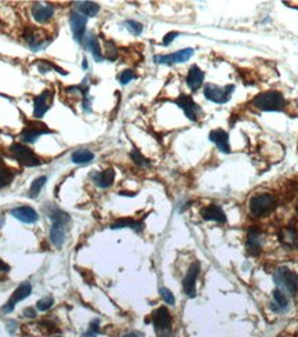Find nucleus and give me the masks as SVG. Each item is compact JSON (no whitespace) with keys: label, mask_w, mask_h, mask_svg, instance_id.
Listing matches in <instances>:
<instances>
[{"label":"nucleus","mask_w":298,"mask_h":337,"mask_svg":"<svg viewBox=\"0 0 298 337\" xmlns=\"http://www.w3.org/2000/svg\"><path fill=\"white\" fill-rule=\"evenodd\" d=\"M10 152L19 163L27 166V167H36V166L42 164V159L31 148L22 146V144L14 142L13 146L10 147Z\"/></svg>","instance_id":"obj_3"},{"label":"nucleus","mask_w":298,"mask_h":337,"mask_svg":"<svg viewBox=\"0 0 298 337\" xmlns=\"http://www.w3.org/2000/svg\"><path fill=\"white\" fill-rule=\"evenodd\" d=\"M178 36H180V33L178 32H168L163 38V42H162L163 43V46H168V44H170L174 39L178 38Z\"/></svg>","instance_id":"obj_38"},{"label":"nucleus","mask_w":298,"mask_h":337,"mask_svg":"<svg viewBox=\"0 0 298 337\" xmlns=\"http://www.w3.org/2000/svg\"><path fill=\"white\" fill-rule=\"evenodd\" d=\"M65 223H60V221H54L50 228V240L56 248H61L62 244L65 242Z\"/></svg>","instance_id":"obj_20"},{"label":"nucleus","mask_w":298,"mask_h":337,"mask_svg":"<svg viewBox=\"0 0 298 337\" xmlns=\"http://www.w3.org/2000/svg\"><path fill=\"white\" fill-rule=\"evenodd\" d=\"M123 337H141V334L140 333H127V334H125V336Z\"/></svg>","instance_id":"obj_41"},{"label":"nucleus","mask_w":298,"mask_h":337,"mask_svg":"<svg viewBox=\"0 0 298 337\" xmlns=\"http://www.w3.org/2000/svg\"><path fill=\"white\" fill-rule=\"evenodd\" d=\"M192 56H193V49H184V50H180V52L171 53V54H168V56H155L154 60L156 64L171 65V64L188 61Z\"/></svg>","instance_id":"obj_13"},{"label":"nucleus","mask_w":298,"mask_h":337,"mask_svg":"<svg viewBox=\"0 0 298 337\" xmlns=\"http://www.w3.org/2000/svg\"><path fill=\"white\" fill-rule=\"evenodd\" d=\"M280 240L283 242L286 246H297L298 245V231L294 227H284L283 230L280 231Z\"/></svg>","instance_id":"obj_23"},{"label":"nucleus","mask_w":298,"mask_h":337,"mask_svg":"<svg viewBox=\"0 0 298 337\" xmlns=\"http://www.w3.org/2000/svg\"><path fill=\"white\" fill-rule=\"evenodd\" d=\"M54 101V91L53 90H44L42 93L33 97V116L40 119L46 115V112L52 108Z\"/></svg>","instance_id":"obj_7"},{"label":"nucleus","mask_w":298,"mask_h":337,"mask_svg":"<svg viewBox=\"0 0 298 337\" xmlns=\"http://www.w3.org/2000/svg\"><path fill=\"white\" fill-rule=\"evenodd\" d=\"M54 304V299L53 297H44V299L39 300L36 304V308L39 311H48Z\"/></svg>","instance_id":"obj_33"},{"label":"nucleus","mask_w":298,"mask_h":337,"mask_svg":"<svg viewBox=\"0 0 298 337\" xmlns=\"http://www.w3.org/2000/svg\"><path fill=\"white\" fill-rule=\"evenodd\" d=\"M155 330L159 337H170L171 334V315L166 307H160L152 314Z\"/></svg>","instance_id":"obj_4"},{"label":"nucleus","mask_w":298,"mask_h":337,"mask_svg":"<svg viewBox=\"0 0 298 337\" xmlns=\"http://www.w3.org/2000/svg\"><path fill=\"white\" fill-rule=\"evenodd\" d=\"M53 133L50 129H47L46 125H43L40 122H31L28 123L25 129L21 133V140L23 142H28V144H32L37 140V137L42 136V134H50Z\"/></svg>","instance_id":"obj_11"},{"label":"nucleus","mask_w":298,"mask_h":337,"mask_svg":"<svg viewBox=\"0 0 298 337\" xmlns=\"http://www.w3.org/2000/svg\"><path fill=\"white\" fill-rule=\"evenodd\" d=\"M247 249L252 254H258L261 252V236L258 230H250L247 235Z\"/></svg>","instance_id":"obj_24"},{"label":"nucleus","mask_w":298,"mask_h":337,"mask_svg":"<svg viewBox=\"0 0 298 337\" xmlns=\"http://www.w3.org/2000/svg\"><path fill=\"white\" fill-rule=\"evenodd\" d=\"M98 325H100V321H98V319L93 321V322L90 323L89 330L84 333L82 337H97L98 332H100V326H98Z\"/></svg>","instance_id":"obj_34"},{"label":"nucleus","mask_w":298,"mask_h":337,"mask_svg":"<svg viewBox=\"0 0 298 337\" xmlns=\"http://www.w3.org/2000/svg\"><path fill=\"white\" fill-rule=\"evenodd\" d=\"M160 296H162V299L167 303V304L172 305L174 303H176V299H174V295H172L171 292L168 291L167 287H162L160 289Z\"/></svg>","instance_id":"obj_36"},{"label":"nucleus","mask_w":298,"mask_h":337,"mask_svg":"<svg viewBox=\"0 0 298 337\" xmlns=\"http://www.w3.org/2000/svg\"><path fill=\"white\" fill-rule=\"evenodd\" d=\"M11 215H14L15 219L19 221H22L25 224H33L39 220V215L32 207L29 206H19L15 207L11 210Z\"/></svg>","instance_id":"obj_15"},{"label":"nucleus","mask_w":298,"mask_h":337,"mask_svg":"<svg viewBox=\"0 0 298 337\" xmlns=\"http://www.w3.org/2000/svg\"><path fill=\"white\" fill-rule=\"evenodd\" d=\"M235 90V86L233 84H228L225 87H219V86H215V84H206L205 90V97L209 101H213L215 104H225L228 103L229 99H231V94Z\"/></svg>","instance_id":"obj_5"},{"label":"nucleus","mask_w":298,"mask_h":337,"mask_svg":"<svg viewBox=\"0 0 298 337\" xmlns=\"http://www.w3.org/2000/svg\"><path fill=\"white\" fill-rule=\"evenodd\" d=\"M23 39L27 40L28 46L32 49L33 52H39L40 49H43L47 43L52 40V39L47 36L46 32H43L40 29L33 28V27H31V28H28L25 31V33H23Z\"/></svg>","instance_id":"obj_9"},{"label":"nucleus","mask_w":298,"mask_h":337,"mask_svg":"<svg viewBox=\"0 0 298 337\" xmlns=\"http://www.w3.org/2000/svg\"><path fill=\"white\" fill-rule=\"evenodd\" d=\"M23 315L28 317V318H35L36 317V311L33 308H25L23 309Z\"/></svg>","instance_id":"obj_39"},{"label":"nucleus","mask_w":298,"mask_h":337,"mask_svg":"<svg viewBox=\"0 0 298 337\" xmlns=\"http://www.w3.org/2000/svg\"><path fill=\"white\" fill-rule=\"evenodd\" d=\"M131 158H133V160H134L135 163L140 164V166H146V164H149V162L146 159H145L144 156L140 154V151L138 150H133V152H131Z\"/></svg>","instance_id":"obj_35"},{"label":"nucleus","mask_w":298,"mask_h":337,"mask_svg":"<svg viewBox=\"0 0 298 337\" xmlns=\"http://www.w3.org/2000/svg\"><path fill=\"white\" fill-rule=\"evenodd\" d=\"M199 272H201V264L193 262L186 272L185 278H184L182 285H184V292H185L188 297H195L196 296V279L199 276Z\"/></svg>","instance_id":"obj_14"},{"label":"nucleus","mask_w":298,"mask_h":337,"mask_svg":"<svg viewBox=\"0 0 298 337\" xmlns=\"http://www.w3.org/2000/svg\"><path fill=\"white\" fill-rule=\"evenodd\" d=\"M202 217L205 220H213L217 223H225L227 221V215L218 205H209V206L203 207L201 210Z\"/></svg>","instance_id":"obj_21"},{"label":"nucleus","mask_w":298,"mask_h":337,"mask_svg":"<svg viewBox=\"0 0 298 337\" xmlns=\"http://www.w3.org/2000/svg\"><path fill=\"white\" fill-rule=\"evenodd\" d=\"M274 299H275V303L278 304V311H282V309L287 308L289 300H287L286 295H284L280 289H276V291L274 292Z\"/></svg>","instance_id":"obj_30"},{"label":"nucleus","mask_w":298,"mask_h":337,"mask_svg":"<svg viewBox=\"0 0 298 337\" xmlns=\"http://www.w3.org/2000/svg\"><path fill=\"white\" fill-rule=\"evenodd\" d=\"M15 177V172L6 166L3 160L0 159V188L7 187Z\"/></svg>","instance_id":"obj_27"},{"label":"nucleus","mask_w":298,"mask_h":337,"mask_svg":"<svg viewBox=\"0 0 298 337\" xmlns=\"http://www.w3.org/2000/svg\"><path fill=\"white\" fill-rule=\"evenodd\" d=\"M249 207L254 217H264L275 210L276 198L270 194H258L250 199Z\"/></svg>","instance_id":"obj_2"},{"label":"nucleus","mask_w":298,"mask_h":337,"mask_svg":"<svg viewBox=\"0 0 298 337\" xmlns=\"http://www.w3.org/2000/svg\"><path fill=\"white\" fill-rule=\"evenodd\" d=\"M31 293H32V286H31V283H28V282H23V283H21V285L15 289L14 293H13V296L10 297L9 301H7V303L2 307V312H5V314H9V312H11V311L14 309L15 304L19 303V301H22V300H25L27 297H29Z\"/></svg>","instance_id":"obj_10"},{"label":"nucleus","mask_w":298,"mask_h":337,"mask_svg":"<svg viewBox=\"0 0 298 337\" xmlns=\"http://www.w3.org/2000/svg\"><path fill=\"white\" fill-rule=\"evenodd\" d=\"M203 80H205V72L197 65H192L189 72H188V76H186L188 87L192 91H196V90L201 89V86L203 84Z\"/></svg>","instance_id":"obj_18"},{"label":"nucleus","mask_w":298,"mask_h":337,"mask_svg":"<svg viewBox=\"0 0 298 337\" xmlns=\"http://www.w3.org/2000/svg\"><path fill=\"white\" fill-rule=\"evenodd\" d=\"M174 103L177 104L178 107L181 108L185 116L192 121V122H197L199 117L202 115V109L197 104L192 100L191 95H186V94H181L177 100H174Z\"/></svg>","instance_id":"obj_8"},{"label":"nucleus","mask_w":298,"mask_h":337,"mask_svg":"<svg viewBox=\"0 0 298 337\" xmlns=\"http://www.w3.org/2000/svg\"><path fill=\"white\" fill-rule=\"evenodd\" d=\"M297 211H298V207H297Z\"/></svg>","instance_id":"obj_44"},{"label":"nucleus","mask_w":298,"mask_h":337,"mask_svg":"<svg viewBox=\"0 0 298 337\" xmlns=\"http://www.w3.org/2000/svg\"><path fill=\"white\" fill-rule=\"evenodd\" d=\"M105 57H107L108 60H111V61L116 60L117 47L116 44L111 42V40H107V42H105Z\"/></svg>","instance_id":"obj_31"},{"label":"nucleus","mask_w":298,"mask_h":337,"mask_svg":"<svg viewBox=\"0 0 298 337\" xmlns=\"http://www.w3.org/2000/svg\"><path fill=\"white\" fill-rule=\"evenodd\" d=\"M46 181V176H42V177H37L36 180H33V183L31 184V188H29V197L36 198L40 194V191H42V188L44 187Z\"/></svg>","instance_id":"obj_29"},{"label":"nucleus","mask_w":298,"mask_h":337,"mask_svg":"<svg viewBox=\"0 0 298 337\" xmlns=\"http://www.w3.org/2000/svg\"><path fill=\"white\" fill-rule=\"evenodd\" d=\"M76 9L84 17H95L100 13V6L94 2H79L76 3Z\"/></svg>","instance_id":"obj_25"},{"label":"nucleus","mask_w":298,"mask_h":337,"mask_svg":"<svg viewBox=\"0 0 298 337\" xmlns=\"http://www.w3.org/2000/svg\"><path fill=\"white\" fill-rule=\"evenodd\" d=\"M69 22L74 40L83 44V39L86 36V27H87V17H84L80 13H72Z\"/></svg>","instance_id":"obj_12"},{"label":"nucleus","mask_w":298,"mask_h":337,"mask_svg":"<svg viewBox=\"0 0 298 337\" xmlns=\"http://www.w3.org/2000/svg\"><path fill=\"white\" fill-rule=\"evenodd\" d=\"M250 105L264 112H280L286 107V101L279 91H265L254 97Z\"/></svg>","instance_id":"obj_1"},{"label":"nucleus","mask_w":298,"mask_h":337,"mask_svg":"<svg viewBox=\"0 0 298 337\" xmlns=\"http://www.w3.org/2000/svg\"><path fill=\"white\" fill-rule=\"evenodd\" d=\"M125 25H126L127 29H129V31L134 35V36H138V35H141L142 31H144V25L140 22H137V21H133V19H129V21H126Z\"/></svg>","instance_id":"obj_32"},{"label":"nucleus","mask_w":298,"mask_h":337,"mask_svg":"<svg viewBox=\"0 0 298 337\" xmlns=\"http://www.w3.org/2000/svg\"><path fill=\"white\" fill-rule=\"evenodd\" d=\"M112 230H120V228H131V230L141 231L142 230V223L141 221L131 220V219H121L117 220L116 223H113L111 225Z\"/></svg>","instance_id":"obj_28"},{"label":"nucleus","mask_w":298,"mask_h":337,"mask_svg":"<svg viewBox=\"0 0 298 337\" xmlns=\"http://www.w3.org/2000/svg\"><path fill=\"white\" fill-rule=\"evenodd\" d=\"M275 282L291 296H295L298 292V275L289 268H279L275 274Z\"/></svg>","instance_id":"obj_6"},{"label":"nucleus","mask_w":298,"mask_h":337,"mask_svg":"<svg viewBox=\"0 0 298 337\" xmlns=\"http://www.w3.org/2000/svg\"><path fill=\"white\" fill-rule=\"evenodd\" d=\"M89 64H87V58H83V69H87Z\"/></svg>","instance_id":"obj_42"},{"label":"nucleus","mask_w":298,"mask_h":337,"mask_svg":"<svg viewBox=\"0 0 298 337\" xmlns=\"http://www.w3.org/2000/svg\"><path fill=\"white\" fill-rule=\"evenodd\" d=\"M3 224H5V219H3V215L0 214V228L3 227Z\"/></svg>","instance_id":"obj_43"},{"label":"nucleus","mask_w":298,"mask_h":337,"mask_svg":"<svg viewBox=\"0 0 298 337\" xmlns=\"http://www.w3.org/2000/svg\"><path fill=\"white\" fill-rule=\"evenodd\" d=\"M32 15L35 21L40 23L47 22L48 19L54 15V7L50 5H42V3H35L32 6Z\"/></svg>","instance_id":"obj_17"},{"label":"nucleus","mask_w":298,"mask_h":337,"mask_svg":"<svg viewBox=\"0 0 298 337\" xmlns=\"http://www.w3.org/2000/svg\"><path fill=\"white\" fill-rule=\"evenodd\" d=\"M10 271V267L6 264L3 260H0V274H5V272H9Z\"/></svg>","instance_id":"obj_40"},{"label":"nucleus","mask_w":298,"mask_h":337,"mask_svg":"<svg viewBox=\"0 0 298 337\" xmlns=\"http://www.w3.org/2000/svg\"><path fill=\"white\" fill-rule=\"evenodd\" d=\"M70 159L76 164H86L90 163V162L94 159V154L90 150L82 148V150L74 151L72 156H70Z\"/></svg>","instance_id":"obj_26"},{"label":"nucleus","mask_w":298,"mask_h":337,"mask_svg":"<svg viewBox=\"0 0 298 337\" xmlns=\"http://www.w3.org/2000/svg\"><path fill=\"white\" fill-rule=\"evenodd\" d=\"M91 180L97 184L100 188H108L111 187L115 180V170L113 168H107L104 172H94L91 173Z\"/></svg>","instance_id":"obj_19"},{"label":"nucleus","mask_w":298,"mask_h":337,"mask_svg":"<svg viewBox=\"0 0 298 337\" xmlns=\"http://www.w3.org/2000/svg\"><path fill=\"white\" fill-rule=\"evenodd\" d=\"M84 42V47L86 49H89L90 52L93 53L94 60L97 62H101L104 60L103 53H101V46H100V42H98V39L94 36V35H86L83 39Z\"/></svg>","instance_id":"obj_22"},{"label":"nucleus","mask_w":298,"mask_h":337,"mask_svg":"<svg viewBox=\"0 0 298 337\" xmlns=\"http://www.w3.org/2000/svg\"><path fill=\"white\" fill-rule=\"evenodd\" d=\"M210 141H213L215 146L218 147V150L221 152H225V154H229L231 152V147H229V137L227 131L221 130V129H217V130L210 131L209 134Z\"/></svg>","instance_id":"obj_16"},{"label":"nucleus","mask_w":298,"mask_h":337,"mask_svg":"<svg viewBox=\"0 0 298 337\" xmlns=\"http://www.w3.org/2000/svg\"><path fill=\"white\" fill-rule=\"evenodd\" d=\"M134 78H135L134 72L130 69H127V70H123V72H121L120 76H119V80H120L121 84H127V83H130L131 80L134 79Z\"/></svg>","instance_id":"obj_37"}]
</instances>
